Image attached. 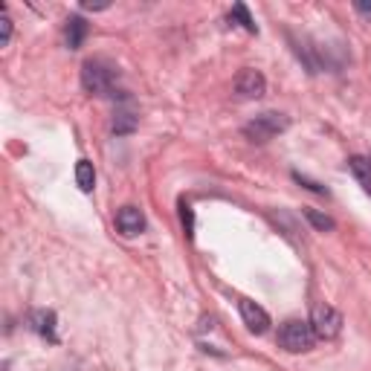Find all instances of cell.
Listing matches in <instances>:
<instances>
[{"label":"cell","instance_id":"1","mask_svg":"<svg viewBox=\"0 0 371 371\" xmlns=\"http://www.w3.org/2000/svg\"><path fill=\"white\" fill-rule=\"evenodd\" d=\"M81 85L93 96H105V99H125L128 93L119 90V70L105 59H90L81 67Z\"/></svg>","mask_w":371,"mask_h":371},{"label":"cell","instance_id":"2","mask_svg":"<svg viewBox=\"0 0 371 371\" xmlns=\"http://www.w3.org/2000/svg\"><path fill=\"white\" fill-rule=\"evenodd\" d=\"M287 125H290V119H287L284 114H276V111H267V114H258L255 119H250L244 125V136L253 142H270L276 134L287 131Z\"/></svg>","mask_w":371,"mask_h":371},{"label":"cell","instance_id":"3","mask_svg":"<svg viewBox=\"0 0 371 371\" xmlns=\"http://www.w3.org/2000/svg\"><path fill=\"white\" fill-rule=\"evenodd\" d=\"M316 342V334L310 322H299V319H290L279 328V346L290 354H301V351H310Z\"/></svg>","mask_w":371,"mask_h":371},{"label":"cell","instance_id":"4","mask_svg":"<svg viewBox=\"0 0 371 371\" xmlns=\"http://www.w3.org/2000/svg\"><path fill=\"white\" fill-rule=\"evenodd\" d=\"M310 328L316 337L334 339L342 331V313L331 305H325V301H319V305H313V310H310Z\"/></svg>","mask_w":371,"mask_h":371},{"label":"cell","instance_id":"5","mask_svg":"<svg viewBox=\"0 0 371 371\" xmlns=\"http://www.w3.org/2000/svg\"><path fill=\"white\" fill-rule=\"evenodd\" d=\"M235 93L241 99H261L267 93V78L261 70H253V67H244L235 78Z\"/></svg>","mask_w":371,"mask_h":371},{"label":"cell","instance_id":"6","mask_svg":"<svg viewBox=\"0 0 371 371\" xmlns=\"http://www.w3.org/2000/svg\"><path fill=\"white\" fill-rule=\"evenodd\" d=\"M238 310H241L244 325L250 328L253 334H267L270 331V313L261 308V305H255V301H250V299H241L238 301Z\"/></svg>","mask_w":371,"mask_h":371},{"label":"cell","instance_id":"7","mask_svg":"<svg viewBox=\"0 0 371 371\" xmlns=\"http://www.w3.org/2000/svg\"><path fill=\"white\" fill-rule=\"evenodd\" d=\"M116 229L122 232V235H140V232L145 229V215L136 209V206H122V209L116 212Z\"/></svg>","mask_w":371,"mask_h":371},{"label":"cell","instance_id":"8","mask_svg":"<svg viewBox=\"0 0 371 371\" xmlns=\"http://www.w3.org/2000/svg\"><path fill=\"white\" fill-rule=\"evenodd\" d=\"M56 313L52 310H32L30 313V328L38 334V337H44L47 342H59V334H56Z\"/></svg>","mask_w":371,"mask_h":371},{"label":"cell","instance_id":"9","mask_svg":"<svg viewBox=\"0 0 371 371\" xmlns=\"http://www.w3.org/2000/svg\"><path fill=\"white\" fill-rule=\"evenodd\" d=\"M64 38H67V47L70 50H78L81 44H85V38H87V23L85 18H67V26H64Z\"/></svg>","mask_w":371,"mask_h":371},{"label":"cell","instance_id":"10","mask_svg":"<svg viewBox=\"0 0 371 371\" xmlns=\"http://www.w3.org/2000/svg\"><path fill=\"white\" fill-rule=\"evenodd\" d=\"M136 125H140V116H136L131 107H119L116 116H114V134L116 136H128L136 131Z\"/></svg>","mask_w":371,"mask_h":371},{"label":"cell","instance_id":"11","mask_svg":"<svg viewBox=\"0 0 371 371\" xmlns=\"http://www.w3.org/2000/svg\"><path fill=\"white\" fill-rule=\"evenodd\" d=\"M348 169L354 171L357 180H360V186L371 195V160H365V157H351V160H348Z\"/></svg>","mask_w":371,"mask_h":371},{"label":"cell","instance_id":"12","mask_svg":"<svg viewBox=\"0 0 371 371\" xmlns=\"http://www.w3.org/2000/svg\"><path fill=\"white\" fill-rule=\"evenodd\" d=\"M229 23H238L241 30H246L250 35H255L258 32V26H255V21L250 18V9H246L244 3H235L229 9Z\"/></svg>","mask_w":371,"mask_h":371},{"label":"cell","instance_id":"13","mask_svg":"<svg viewBox=\"0 0 371 371\" xmlns=\"http://www.w3.org/2000/svg\"><path fill=\"white\" fill-rule=\"evenodd\" d=\"M76 183H78L81 191H93L96 171H93V162L90 160H78L76 162Z\"/></svg>","mask_w":371,"mask_h":371},{"label":"cell","instance_id":"14","mask_svg":"<svg viewBox=\"0 0 371 371\" xmlns=\"http://www.w3.org/2000/svg\"><path fill=\"white\" fill-rule=\"evenodd\" d=\"M305 218H308V224L313 229H319V232H331L337 224H334V218H328L322 212H316V209H305Z\"/></svg>","mask_w":371,"mask_h":371},{"label":"cell","instance_id":"15","mask_svg":"<svg viewBox=\"0 0 371 371\" xmlns=\"http://www.w3.org/2000/svg\"><path fill=\"white\" fill-rule=\"evenodd\" d=\"M180 221H183L186 235H195V212H191L189 203H180Z\"/></svg>","mask_w":371,"mask_h":371},{"label":"cell","instance_id":"16","mask_svg":"<svg viewBox=\"0 0 371 371\" xmlns=\"http://www.w3.org/2000/svg\"><path fill=\"white\" fill-rule=\"evenodd\" d=\"M9 41H12V18L3 12V15H0V44L6 47Z\"/></svg>","mask_w":371,"mask_h":371},{"label":"cell","instance_id":"17","mask_svg":"<svg viewBox=\"0 0 371 371\" xmlns=\"http://www.w3.org/2000/svg\"><path fill=\"white\" fill-rule=\"evenodd\" d=\"M293 180H296V183H301V186H308L310 191H316V195H328V189H325V186H319V183L308 180V177H301L299 171H293Z\"/></svg>","mask_w":371,"mask_h":371},{"label":"cell","instance_id":"18","mask_svg":"<svg viewBox=\"0 0 371 371\" xmlns=\"http://www.w3.org/2000/svg\"><path fill=\"white\" fill-rule=\"evenodd\" d=\"M354 9L360 12L363 18H368V21H371V3H363V0H357V3H354Z\"/></svg>","mask_w":371,"mask_h":371},{"label":"cell","instance_id":"19","mask_svg":"<svg viewBox=\"0 0 371 371\" xmlns=\"http://www.w3.org/2000/svg\"><path fill=\"white\" fill-rule=\"evenodd\" d=\"M85 9H93V12H99V9H107V3H90V0H85V3H81Z\"/></svg>","mask_w":371,"mask_h":371}]
</instances>
